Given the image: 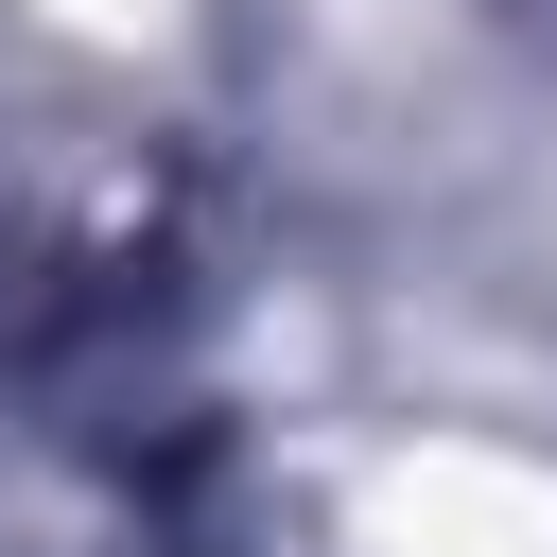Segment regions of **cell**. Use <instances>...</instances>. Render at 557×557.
<instances>
[{"label": "cell", "instance_id": "1", "mask_svg": "<svg viewBox=\"0 0 557 557\" xmlns=\"http://www.w3.org/2000/svg\"><path fill=\"white\" fill-rule=\"evenodd\" d=\"M383 540H400V557H557V470L435 435V453L383 470Z\"/></svg>", "mask_w": 557, "mask_h": 557}]
</instances>
